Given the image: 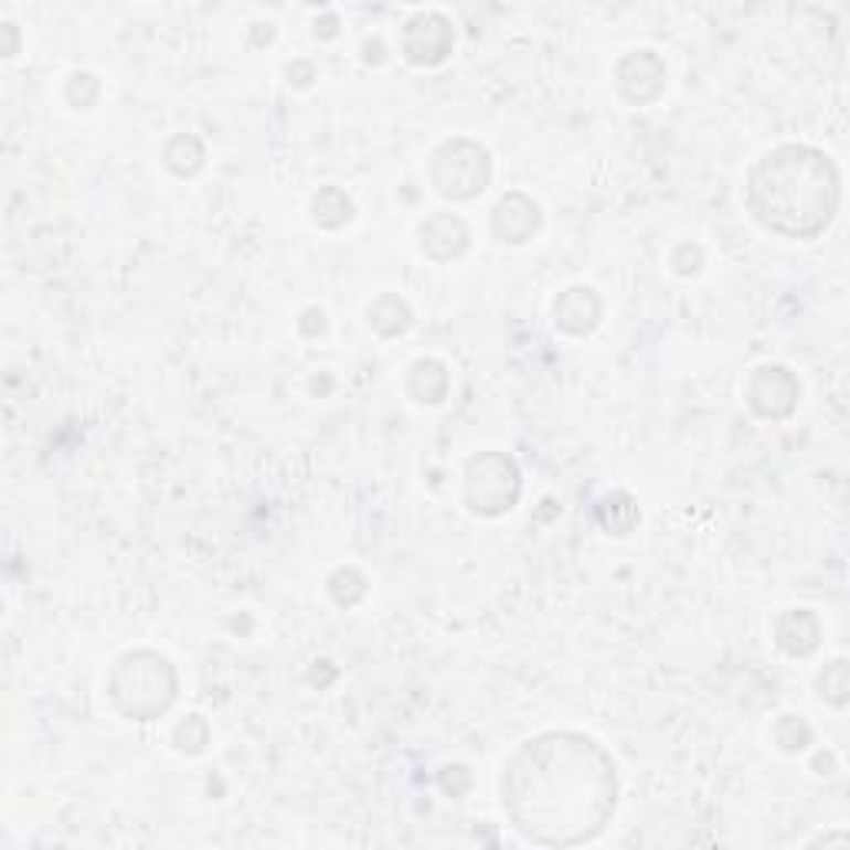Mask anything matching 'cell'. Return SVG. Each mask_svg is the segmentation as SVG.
<instances>
[{
  "instance_id": "1",
  "label": "cell",
  "mask_w": 850,
  "mask_h": 850,
  "mask_svg": "<svg viewBox=\"0 0 850 850\" xmlns=\"http://www.w3.org/2000/svg\"><path fill=\"white\" fill-rule=\"evenodd\" d=\"M502 800L522 837L542 847L595 840L618 804L612 754L588 734L545 731L506 764Z\"/></svg>"
},
{
  "instance_id": "2",
  "label": "cell",
  "mask_w": 850,
  "mask_h": 850,
  "mask_svg": "<svg viewBox=\"0 0 850 850\" xmlns=\"http://www.w3.org/2000/svg\"><path fill=\"white\" fill-rule=\"evenodd\" d=\"M744 196L764 230L787 240H814L837 216L840 173L824 150L784 144L751 167Z\"/></svg>"
},
{
  "instance_id": "3",
  "label": "cell",
  "mask_w": 850,
  "mask_h": 850,
  "mask_svg": "<svg viewBox=\"0 0 850 850\" xmlns=\"http://www.w3.org/2000/svg\"><path fill=\"white\" fill-rule=\"evenodd\" d=\"M177 668L170 665L167 655L137 648L127 651L114 661L107 691L117 711L130 721H153L167 714L177 701Z\"/></svg>"
},
{
  "instance_id": "4",
  "label": "cell",
  "mask_w": 850,
  "mask_h": 850,
  "mask_svg": "<svg viewBox=\"0 0 850 850\" xmlns=\"http://www.w3.org/2000/svg\"><path fill=\"white\" fill-rule=\"evenodd\" d=\"M433 187L453 200V203H466L476 200L489 180H492V160L489 150L476 140H446L436 153H433V167H429Z\"/></svg>"
},
{
  "instance_id": "5",
  "label": "cell",
  "mask_w": 850,
  "mask_h": 850,
  "mask_svg": "<svg viewBox=\"0 0 850 850\" xmlns=\"http://www.w3.org/2000/svg\"><path fill=\"white\" fill-rule=\"evenodd\" d=\"M522 496V472L506 453H479L466 469V506L476 516L499 519L516 509Z\"/></svg>"
},
{
  "instance_id": "6",
  "label": "cell",
  "mask_w": 850,
  "mask_h": 850,
  "mask_svg": "<svg viewBox=\"0 0 850 850\" xmlns=\"http://www.w3.org/2000/svg\"><path fill=\"white\" fill-rule=\"evenodd\" d=\"M744 399L751 405L754 415L761 418H787L794 408H797V399H800V382L794 372H787L784 365H761L751 372L747 379V389H744Z\"/></svg>"
},
{
  "instance_id": "7",
  "label": "cell",
  "mask_w": 850,
  "mask_h": 850,
  "mask_svg": "<svg viewBox=\"0 0 850 850\" xmlns=\"http://www.w3.org/2000/svg\"><path fill=\"white\" fill-rule=\"evenodd\" d=\"M453 44H456V31L449 18L436 11L415 14L402 28V54L415 67H439L453 54Z\"/></svg>"
},
{
  "instance_id": "8",
  "label": "cell",
  "mask_w": 850,
  "mask_h": 850,
  "mask_svg": "<svg viewBox=\"0 0 850 850\" xmlns=\"http://www.w3.org/2000/svg\"><path fill=\"white\" fill-rule=\"evenodd\" d=\"M615 87L635 107L655 104L668 87V67L655 51H631L615 67Z\"/></svg>"
},
{
  "instance_id": "9",
  "label": "cell",
  "mask_w": 850,
  "mask_h": 850,
  "mask_svg": "<svg viewBox=\"0 0 850 850\" xmlns=\"http://www.w3.org/2000/svg\"><path fill=\"white\" fill-rule=\"evenodd\" d=\"M469 243H472V233H469L466 220L456 213H433L418 230V249L433 263L459 259L469 249Z\"/></svg>"
},
{
  "instance_id": "10",
  "label": "cell",
  "mask_w": 850,
  "mask_h": 850,
  "mask_svg": "<svg viewBox=\"0 0 850 850\" xmlns=\"http://www.w3.org/2000/svg\"><path fill=\"white\" fill-rule=\"evenodd\" d=\"M542 226V210L525 193H506L492 210V230L502 243L522 246L529 243Z\"/></svg>"
},
{
  "instance_id": "11",
  "label": "cell",
  "mask_w": 850,
  "mask_h": 850,
  "mask_svg": "<svg viewBox=\"0 0 850 850\" xmlns=\"http://www.w3.org/2000/svg\"><path fill=\"white\" fill-rule=\"evenodd\" d=\"M555 326L569 336H588L602 322V299L592 286H569L559 293L555 306Z\"/></svg>"
},
{
  "instance_id": "12",
  "label": "cell",
  "mask_w": 850,
  "mask_h": 850,
  "mask_svg": "<svg viewBox=\"0 0 850 850\" xmlns=\"http://www.w3.org/2000/svg\"><path fill=\"white\" fill-rule=\"evenodd\" d=\"M774 641L790 658H807L820 645V621L807 608H787L774 625Z\"/></svg>"
},
{
  "instance_id": "13",
  "label": "cell",
  "mask_w": 850,
  "mask_h": 850,
  "mask_svg": "<svg viewBox=\"0 0 850 850\" xmlns=\"http://www.w3.org/2000/svg\"><path fill=\"white\" fill-rule=\"evenodd\" d=\"M408 395L422 405H439L449 395V369L439 359H418L408 369Z\"/></svg>"
},
{
  "instance_id": "14",
  "label": "cell",
  "mask_w": 850,
  "mask_h": 850,
  "mask_svg": "<svg viewBox=\"0 0 850 850\" xmlns=\"http://www.w3.org/2000/svg\"><path fill=\"white\" fill-rule=\"evenodd\" d=\"M369 326H372L379 336H385V339L402 336V332L412 326V309H408V302H405L402 296L382 293V296H375L372 306H369Z\"/></svg>"
},
{
  "instance_id": "15",
  "label": "cell",
  "mask_w": 850,
  "mask_h": 850,
  "mask_svg": "<svg viewBox=\"0 0 850 850\" xmlns=\"http://www.w3.org/2000/svg\"><path fill=\"white\" fill-rule=\"evenodd\" d=\"M203 160H206V150H203V144H200V137H193V134H177L170 144H167V150H163V163H167V170L170 173H177V177H196L200 170H203Z\"/></svg>"
},
{
  "instance_id": "16",
  "label": "cell",
  "mask_w": 850,
  "mask_h": 850,
  "mask_svg": "<svg viewBox=\"0 0 850 850\" xmlns=\"http://www.w3.org/2000/svg\"><path fill=\"white\" fill-rule=\"evenodd\" d=\"M598 522L608 535H628L641 522V512L628 492H612L598 502Z\"/></svg>"
},
{
  "instance_id": "17",
  "label": "cell",
  "mask_w": 850,
  "mask_h": 850,
  "mask_svg": "<svg viewBox=\"0 0 850 850\" xmlns=\"http://www.w3.org/2000/svg\"><path fill=\"white\" fill-rule=\"evenodd\" d=\"M309 210H312V223L322 230H339L352 220V200L339 187H319Z\"/></svg>"
},
{
  "instance_id": "18",
  "label": "cell",
  "mask_w": 850,
  "mask_h": 850,
  "mask_svg": "<svg viewBox=\"0 0 850 850\" xmlns=\"http://www.w3.org/2000/svg\"><path fill=\"white\" fill-rule=\"evenodd\" d=\"M817 694H820L827 704H833V708H843V704H847V698H850V668H847L843 658L830 661V665L817 674Z\"/></svg>"
},
{
  "instance_id": "19",
  "label": "cell",
  "mask_w": 850,
  "mask_h": 850,
  "mask_svg": "<svg viewBox=\"0 0 850 850\" xmlns=\"http://www.w3.org/2000/svg\"><path fill=\"white\" fill-rule=\"evenodd\" d=\"M326 592H329V598H332L339 608H352V605H359L362 595H365V578H362V572H355V569H336V572L329 575V582H326Z\"/></svg>"
},
{
  "instance_id": "20",
  "label": "cell",
  "mask_w": 850,
  "mask_h": 850,
  "mask_svg": "<svg viewBox=\"0 0 850 850\" xmlns=\"http://www.w3.org/2000/svg\"><path fill=\"white\" fill-rule=\"evenodd\" d=\"M173 744L180 754H200L210 744V724L203 714H187L177 731H173Z\"/></svg>"
},
{
  "instance_id": "21",
  "label": "cell",
  "mask_w": 850,
  "mask_h": 850,
  "mask_svg": "<svg viewBox=\"0 0 850 850\" xmlns=\"http://www.w3.org/2000/svg\"><path fill=\"white\" fill-rule=\"evenodd\" d=\"M774 741L780 744V751L787 754H797L810 744V724L797 714H784L774 727Z\"/></svg>"
},
{
  "instance_id": "22",
  "label": "cell",
  "mask_w": 850,
  "mask_h": 850,
  "mask_svg": "<svg viewBox=\"0 0 850 850\" xmlns=\"http://www.w3.org/2000/svg\"><path fill=\"white\" fill-rule=\"evenodd\" d=\"M97 97H100V84H97L94 74H74L67 81V100L74 107H94Z\"/></svg>"
},
{
  "instance_id": "23",
  "label": "cell",
  "mask_w": 850,
  "mask_h": 850,
  "mask_svg": "<svg viewBox=\"0 0 850 850\" xmlns=\"http://www.w3.org/2000/svg\"><path fill=\"white\" fill-rule=\"evenodd\" d=\"M701 263H704V253H701V246H691V243L678 246V249H674V256H671V266H674V273H681V276L698 273V269H701Z\"/></svg>"
},
{
  "instance_id": "24",
  "label": "cell",
  "mask_w": 850,
  "mask_h": 850,
  "mask_svg": "<svg viewBox=\"0 0 850 850\" xmlns=\"http://www.w3.org/2000/svg\"><path fill=\"white\" fill-rule=\"evenodd\" d=\"M439 780H443V787H446L453 797H459V794H466V790H469L472 774H469V767H466V764H449V767H443Z\"/></svg>"
},
{
  "instance_id": "25",
  "label": "cell",
  "mask_w": 850,
  "mask_h": 850,
  "mask_svg": "<svg viewBox=\"0 0 850 850\" xmlns=\"http://www.w3.org/2000/svg\"><path fill=\"white\" fill-rule=\"evenodd\" d=\"M326 329V312L322 309H306L299 319V332L302 336H319Z\"/></svg>"
},
{
  "instance_id": "26",
  "label": "cell",
  "mask_w": 850,
  "mask_h": 850,
  "mask_svg": "<svg viewBox=\"0 0 850 850\" xmlns=\"http://www.w3.org/2000/svg\"><path fill=\"white\" fill-rule=\"evenodd\" d=\"M286 77H289V84H296V87H309V84H312V77H316V71H312V64L296 61V64H289V67H286Z\"/></svg>"
},
{
  "instance_id": "27",
  "label": "cell",
  "mask_w": 850,
  "mask_h": 850,
  "mask_svg": "<svg viewBox=\"0 0 850 850\" xmlns=\"http://www.w3.org/2000/svg\"><path fill=\"white\" fill-rule=\"evenodd\" d=\"M830 764H833L830 754H817V767H830Z\"/></svg>"
}]
</instances>
